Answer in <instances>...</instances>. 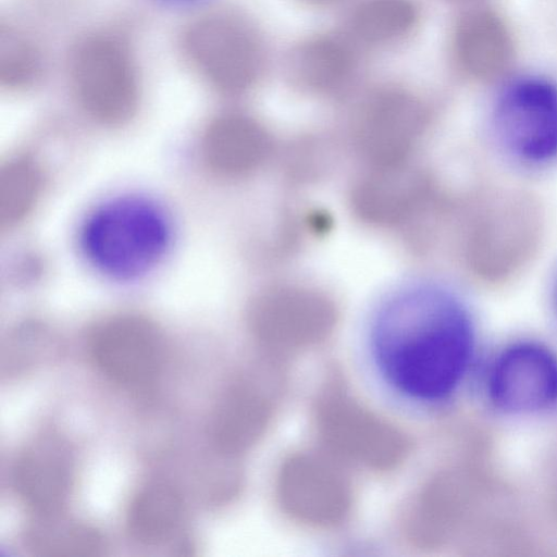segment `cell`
Masks as SVG:
<instances>
[{
  "mask_svg": "<svg viewBox=\"0 0 557 557\" xmlns=\"http://www.w3.org/2000/svg\"><path fill=\"white\" fill-rule=\"evenodd\" d=\"M487 392L492 403L508 413L548 409L557 403V357L537 343L512 344L494 360Z\"/></svg>",
  "mask_w": 557,
  "mask_h": 557,
  "instance_id": "52a82bcc",
  "label": "cell"
},
{
  "mask_svg": "<svg viewBox=\"0 0 557 557\" xmlns=\"http://www.w3.org/2000/svg\"><path fill=\"white\" fill-rule=\"evenodd\" d=\"M63 515L35 517L25 534L26 547L44 557L99 555L104 548L102 534L92 525L66 520Z\"/></svg>",
  "mask_w": 557,
  "mask_h": 557,
  "instance_id": "8fae6325",
  "label": "cell"
},
{
  "mask_svg": "<svg viewBox=\"0 0 557 557\" xmlns=\"http://www.w3.org/2000/svg\"><path fill=\"white\" fill-rule=\"evenodd\" d=\"M183 50L195 71L214 87L237 92L261 74V42L243 18L213 12L194 21L184 32Z\"/></svg>",
  "mask_w": 557,
  "mask_h": 557,
  "instance_id": "277c9868",
  "label": "cell"
},
{
  "mask_svg": "<svg viewBox=\"0 0 557 557\" xmlns=\"http://www.w3.org/2000/svg\"><path fill=\"white\" fill-rule=\"evenodd\" d=\"M557 296V295H556Z\"/></svg>",
  "mask_w": 557,
  "mask_h": 557,
  "instance_id": "e0dca14e",
  "label": "cell"
},
{
  "mask_svg": "<svg viewBox=\"0 0 557 557\" xmlns=\"http://www.w3.org/2000/svg\"><path fill=\"white\" fill-rule=\"evenodd\" d=\"M495 133L504 147L529 164L557 160V85L522 77L507 85L494 112Z\"/></svg>",
  "mask_w": 557,
  "mask_h": 557,
  "instance_id": "5b68a950",
  "label": "cell"
},
{
  "mask_svg": "<svg viewBox=\"0 0 557 557\" xmlns=\"http://www.w3.org/2000/svg\"><path fill=\"white\" fill-rule=\"evenodd\" d=\"M456 52L468 71L479 76H490L507 61L509 41L497 20L483 13L474 14L458 28Z\"/></svg>",
  "mask_w": 557,
  "mask_h": 557,
  "instance_id": "7c38bea8",
  "label": "cell"
},
{
  "mask_svg": "<svg viewBox=\"0 0 557 557\" xmlns=\"http://www.w3.org/2000/svg\"><path fill=\"white\" fill-rule=\"evenodd\" d=\"M312 1H324V0H312Z\"/></svg>",
  "mask_w": 557,
  "mask_h": 557,
  "instance_id": "2e32d148",
  "label": "cell"
},
{
  "mask_svg": "<svg viewBox=\"0 0 557 557\" xmlns=\"http://www.w3.org/2000/svg\"><path fill=\"white\" fill-rule=\"evenodd\" d=\"M417 17L411 0H363L355 10L352 25L362 39L386 42L409 33Z\"/></svg>",
  "mask_w": 557,
  "mask_h": 557,
  "instance_id": "5bb4252c",
  "label": "cell"
},
{
  "mask_svg": "<svg viewBox=\"0 0 557 557\" xmlns=\"http://www.w3.org/2000/svg\"><path fill=\"white\" fill-rule=\"evenodd\" d=\"M183 513L180 493L168 483L151 482L131 498L125 515L126 530L140 544L158 545L177 531Z\"/></svg>",
  "mask_w": 557,
  "mask_h": 557,
  "instance_id": "30bf717a",
  "label": "cell"
},
{
  "mask_svg": "<svg viewBox=\"0 0 557 557\" xmlns=\"http://www.w3.org/2000/svg\"><path fill=\"white\" fill-rule=\"evenodd\" d=\"M352 54L343 42L320 37L304 45L297 52L294 70L307 85L326 89L343 82L352 69Z\"/></svg>",
  "mask_w": 557,
  "mask_h": 557,
  "instance_id": "4fadbf2b",
  "label": "cell"
},
{
  "mask_svg": "<svg viewBox=\"0 0 557 557\" xmlns=\"http://www.w3.org/2000/svg\"><path fill=\"white\" fill-rule=\"evenodd\" d=\"M89 354L110 380L126 387H144L159 374L163 350L156 330L138 319H117L91 336Z\"/></svg>",
  "mask_w": 557,
  "mask_h": 557,
  "instance_id": "9c48e42d",
  "label": "cell"
},
{
  "mask_svg": "<svg viewBox=\"0 0 557 557\" xmlns=\"http://www.w3.org/2000/svg\"><path fill=\"white\" fill-rule=\"evenodd\" d=\"M544 232V211L535 197L520 190L493 195L469 228L466 259L471 273L488 285L511 280L535 257Z\"/></svg>",
  "mask_w": 557,
  "mask_h": 557,
  "instance_id": "3957f363",
  "label": "cell"
},
{
  "mask_svg": "<svg viewBox=\"0 0 557 557\" xmlns=\"http://www.w3.org/2000/svg\"><path fill=\"white\" fill-rule=\"evenodd\" d=\"M171 235L170 221L157 203L139 196H123L88 215L81 231V247L100 273L129 280L161 262Z\"/></svg>",
  "mask_w": 557,
  "mask_h": 557,
  "instance_id": "7a4b0ae2",
  "label": "cell"
},
{
  "mask_svg": "<svg viewBox=\"0 0 557 557\" xmlns=\"http://www.w3.org/2000/svg\"><path fill=\"white\" fill-rule=\"evenodd\" d=\"M0 76L10 85L33 81L39 72V57L32 42L9 28L1 30Z\"/></svg>",
  "mask_w": 557,
  "mask_h": 557,
  "instance_id": "9a60e30c",
  "label": "cell"
},
{
  "mask_svg": "<svg viewBox=\"0 0 557 557\" xmlns=\"http://www.w3.org/2000/svg\"><path fill=\"white\" fill-rule=\"evenodd\" d=\"M369 351L389 391L414 405L433 406L447 400L467 375L473 325L450 293L412 287L380 307L370 326Z\"/></svg>",
  "mask_w": 557,
  "mask_h": 557,
  "instance_id": "6da1fadb",
  "label": "cell"
},
{
  "mask_svg": "<svg viewBox=\"0 0 557 557\" xmlns=\"http://www.w3.org/2000/svg\"><path fill=\"white\" fill-rule=\"evenodd\" d=\"M12 481L16 495L35 517L62 515L75 481L70 447L54 434L36 438L18 454Z\"/></svg>",
  "mask_w": 557,
  "mask_h": 557,
  "instance_id": "ba28073f",
  "label": "cell"
},
{
  "mask_svg": "<svg viewBox=\"0 0 557 557\" xmlns=\"http://www.w3.org/2000/svg\"><path fill=\"white\" fill-rule=\"evenodd\" d=\"M70 76L77 97L95 115L121 119L136 104V66L127 45L115 36L83 39L71 55Z\"/></svg>",
  "mask_w": 557,
  "mask_h": 557,
  "instance_id": "8992f818",
  "label": "cell"
}]
</instances>
